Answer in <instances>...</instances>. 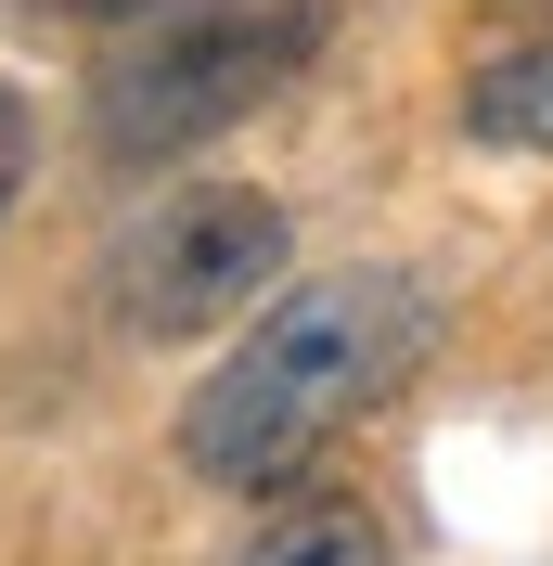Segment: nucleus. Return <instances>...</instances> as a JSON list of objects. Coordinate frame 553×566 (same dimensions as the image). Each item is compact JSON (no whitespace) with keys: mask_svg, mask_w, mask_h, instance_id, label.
I'll use <instances>...</instances> for the list:
<instances>
[{"mask_svg":"<svg viewBox=\"0 0 553 566\" xmlns=\"http://www.w3.org/2000/svg\"><path fill=\"white\" fill-rule=\"evenodd\" d=\"M13 180H27V91L0 77V207H13Z\"/></svg>","mask_w":553,"mask_h":566,"instance_id":"423d86ee","label":"nucleus"},{"mask_svg":"<svg viewBox=\"0 0 553 566\" xmlns=\"http://www.w3.org/2000/svg\"><path fill=\"white\" fill-rule=\"evenodd\" d=\"M425 335H438V310H425L413 271H335L310 296H283L271 322H244V348L194 387L180 463L207 490H283L335 424H361L425 360Z\"/></svg>","mask_w":553,"mask_h":566,"instance_id":"f257e3e1","label":"nucleus"},{"mask_svg":"<svg viewBox=\"0 0 553 566\" xmlns=\"http://www.w3.org/2000/svg\"><path fill=\"white\" fill-rule=\"evenodd\" d=\"M52 13H77V27H142V13H168V0H52Z\"/></svg>","mask_w":553,"mask_h":566,"instance_id":"0eeeda50","label":"nucleus"},{"mask_svg":"<svg viewBox=\"0 0 553 566\" xmlns=\"http://www.w3.org/2000/svg\"><path fill=\"white\" fill-rule=\"evenodd\" d=\"M322 27L335 0H168L142 13V39L91 77V142L116 168H155V155H194L232 116H258L283 77L322 65Z\"/></svg>","mask_w":553,"mask_h":566,"instance_id":"f03ea898","label":"nucleus"},{"mask_svg":"<svg viewBox=\"0 0 553 566\" xmlns=\"http://www.w3.org/2000/svg\"><path fill=\"white\" fill-rule=\"evenodd\" d=\"M489 13H528V27H553V0H489Z\"/></svg>","mask_w":553,"mask_h":566,"instance_id":"6e6552de","label":"nucleus"},{"mask_svg":"<svg viewBox=\"0 0 553 566\" xmlns=\"http://www.w3.org/2000/svg\"><path fill=\"white\" fill-rule=\"evenodd\" d=\"M244 566H386V528L361 502H296V515H271L244 541Z\"/></svg>","mask_w":553,"mask_h":566,"instance_id":"39448f33","label":"nucleus"},{"mask_svg":"<svg viewBox=\"0 0 553 566\" xmlns=\"http://www.w3.org/2000/svg\"><path fill=\"white\" fill-rule=\"evenodd\" d=\"M283 207L271 193H244V180H207V193H168V207H142L104 258V310L129 335H207V322L258 310L283 283Z\"/></svg>","mask_w":553,"mask_h":566,"instance_id":"7ed1b4c3","label":"nucleus"},{"mask_svg":"<svg viewBox=\"0 0 553 566\" xmlns=\"http://www.w3.org/2000/svg\"><path fill=\"white\" fill-rule=\"evenodd\" d=\"M450 116H463V142H489V155H553V27H528L515 52H489Z\"/></svg>","mask_w":553,"mask_h":566,"instance_id":"20e7f679","label":"nucleus"}]
</instances>
